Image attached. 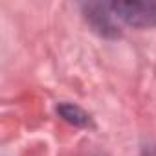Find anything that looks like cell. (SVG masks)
<instances>
[{
	"label": "cell",
	"instance_id": "cell-2",
	"mask_svg": "<svg viewBox=\"0 0 156 156\" xmlns=\"http://www.w3.org/2000/svg\"><path fill=\"white\" fill-rule=\"evenodd\" d=\"M85 17L88 20V24L94 28V31H98L103 37H118L119 31L112 20V11L108 8V4H85Z\"/></svg>",
	"mask_w": 156,
	"mask_h": 156
},
{
	"label": "cell",
	"instance_id": "cell-1",
	"mask_svg": "<svg viewBox=\"0 0 156 156\" xmlns=\"http://www.w3.org/2000/svg\"><path fill=\"white\" fill-rule=\"evenodd\" d=\"M114 17L130 28L147 30L156 26V2L154 0H119L108 4Z\"/></svg>",
	"mask_w": 156,
	"mask_h": 156
},
{
	"label": "cell",
	"instance_id": "cell-3",
	"mask_svg": "<svg viewBox=\"0 0 156 156\" xmlns=\"http://www.w3.org/2000/svg\"><path fill=\"white\" fill-rule=\"evenodd\" d=\"M57 112L61 114V118L75 127H92V118L90 114H87L81 107L72 105V103H61L57 107Z\"/></svg>",
	"mask_w": 156,
	"mask_h": 156
}]
</instances>
